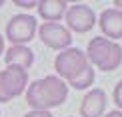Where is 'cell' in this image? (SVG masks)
Segmentation results:
<instances>
[{
  "mask_svg": "<svg viewBox=\"0 0 122 117\" xmlns=\"http://www.w3.org/2000/svg\"><path fill=\"white\" fill-rule=\"evenodd\" d=\"M104 117H122V111H108Z\"/></svg>",
  "mask_w": 122,
  "mask_h": 117,
  "instance_id": "obj_15",
  "label": "cell"
},
{
  "mask_svg": "<svg viewBox=\"0 0 122 117\" xmlns=\"http://www.w3.org/2000/svg\"><path fill=\"white\" fill-rule=\"evenodd\" d=\"M0 6H4V0H0Z\"/></svg>",
  "mask_w": 122,
  "mask_h": 117,
  "instance_id": "obj_18",
  "label": "cell"
},
{
  "mask_svg": "<svg viewBox=\"0 0 122 117\" xmlns=\"http://www.w3.org/2000/svg\"><path fill=\"white\" fill-rule=\"evenodd\" d=\"M4 62H6V65L22 68V69L28 72L34 64V52L28 46H10L4 52Z\"/></svg>",
  "mask_w": 122,
  "mask_h": 117,
  "instance_id": "obj_10",
  "label": "cell"
},
{
  "mask_svg": "<svg viewBox=\"0 0 122 117\" xmlns=\"http://www.w3.org/2000/svg\"><path fill=\"white\" fill-rule=\"evenodd\" d=\"M22 117H52L50 111H36V109H30L28 113H24Z\"/></svg>",
  "mask_w": 122,
  "mask_h": 117,
  "instance_id": "obj_14",
  "label": "cell"
},
{
  "mask_svg": "<svg viewBox=\"0 0 122 117\" xmlns=\"http://www.w3.org/2000/svg\"><path fill=\"white\" fill-rule=\"evenodd\" d=\"M36 8L44 22H58L64 18L66 10H68V2H64V0H38Z\"/></svg>",
  "mask_w": 122,
  "mask_h": 117,
  "instance_id": "obj_11",
  "label": "cell"
},
{
  "mask_svg": "<svg viewBox=\"0 0 122 117\" xmlns=\"http://www.w3.org/2000/svg\"><path fill=\"white\" fill-rule=\"evenodd\" d=\"M106 91L92 87L80 103V117H102L106 111Z\"/></svg>",
  "mask_w": 122,
  "mask_h": 117,
  "instance_id": "obj_8",
  "label": "cell"
},
{
  "mask_svg": "<svg viewBox=\"0 0 122 117\" xmlns=\"http://www.w3.org/2000/svg\"><path fill=\"white\" fill-rule=\"evenodd\" d=\"M64 20H66V28L70 32H76V34H86L94 28L96 24V14L94 10L86 4H72L68 6L64 14Z\"/></svg>",
  "mask_w": 122,
  "mask_h": 117,
  "instance_id": "obj_7",
  "label": "cell"
},
{
  "mask_svg": "<svg viewBox=\"0 0 122 117\" xmlns=\"http://www.w3.org/2000/svg\"><path fill=\"white\" fill-rule=\"evenodd\" d=\"M98 26L102 30L104 38L116 42L118 38H122V10H116V8L102 10V14L98 18Z\"/></svg>",
  "mask_w": 122,
  "mask_h": 117,
  "instance_id": "obj_9",
  "label": "cell"
},
{
  "mask_svg": "<svg viewBox=\"0 0 122 117\" xmlns=\"http://www.w3.org/2000/svg\"><path fill=\"white\" fill-rule=\"evenodd\" d=\"M114 6L116 10H122V0H114Z\"/></svg>",
  "mask_w": 122,
  "mask_h": 117,
  "instance_id": "obj_17",
  "label": "cell"
},
{
  "mask_svg": "<svg viewBox=\"0 0 122 117\" xmlns=\"http://www.w3.org/2000/svg\"><path fill=\"white\" fill-rule=\"evenodd\" d=\"M86 58L90 65H96L102 72H114L122 64V48L118 42H112L104 36H96L88 42Z\"/></svg>",
  "mask_w": 122,
  "mask_h": 117,
  "instance_id": "obj_3",
  "label": "cell"
},
{
  "mask_svg": "<svg viewBox=\"0 0 122 117\" xmlns=\"http://www.w3.org/2000/svg\"><path fill=\"white\" fill-rule=\"evenodd\" d=\"M38 38L42 40L44 46L52 50H66L72 44V34L70 30L62 26L60 22H42L38 26Z\"/></svg>",
  "mask_w": 122,
  "mask_h": 117,
  "instance_id": "obj_6",
  "label": "cell"
},
{
  "mask_svg": "<svg viewBox=\"0 0 122 117\" xmlns=\"http://www.w3.org/2000/svg\"><path fill=\"white\" fill-rule=\"evenodd\" d=\"M112 99H114V103L122 109V79L116 83V87H114V91H112Z\"/></svg>",
  "mask_w": 122,
  "mask_h": 117,
  "instance_id": "obj_12",
  "label": "cell"
},
{
  "mask_svg": "<svg viewBox=\"0 0 122 117\" xmlns=\"http://www.w3.org/2000/svg\"><path fill=\"white\" fill-rule=\"evenodd\" d=\"M38 32V22L30 14H16L6 24V40L12 46H26Z\"/></svg>",
  "mask_w": 122,
  "mask_h": 117,
  "instance_id": "obj_5",
  "label": "cell"
},
{
  "mask_svg": "<svg viewBox=\"0 0 122 117\" xmlns=\"http://www.w3.org/2000/svg\"><path fill=\"white\" fill-rule=\"evenodd\" d=\"M28 87V72L22 68L6 65L0 69V103H8L22 95Z\"/></svg>",
  "mask_w": 122,
  "mask_h": 117,
  "instance_id": "obj_4",
  "label": "cell"
},
{
  "mask_svg": "<svg viewBox=\"0 0 122 117\" xmlns=\"http://www.w3.org/2000/svg\"><path fill=\"white\" fill-rule=\"evenodd\" d=\"M14 4L20 6V8H36L38 0H14Z\"/></svg>",
  "mask_w": 122,
  "mask_h": 117,
  "instance_id": "obj_13",
  "label": "cell"
},
{
  "mask_svg": "<svg viewBox=\"0 0 122 117\" xmlns=\"http://www.w3.org/2000/svg\"><path fill=\"white\" fill-rule=\"evenodd\" d=\"M4 54V36L0 34V56Z\"/></svg>",
  "mask_w": 122,
  "mask_h": 117,
  "instance_id": "obj_16",
  "label": "cell"
},
{
  "mask_svg": "<svg viewBox=\"0 0 122 117\" xmlns=\"http://www.w3.org/2000/svg\"><path fill=\"white\" fill-rule=\"evenodd\" d=\"M56 75L74 89H86L94 83V69L88 58L78 48H66L54 58Z\"/></svg>",
  "mask_w": 122,
  "mask_h": 117,
  "instance_id": "obj_1",
  "label": "cell"
},
{
  "mask_svg": "<svg viewBox=\"0 0 122 117\" xmlns=\"http://www.w3.org/2000/svg\"><path fill=\"white\" fill-rule=\"evenodd\" d=\"M26 103L30 109L36 111H50L52 107L62 105L68 97V85L58 75H44L26 87Z\"/></svg>",
  "mask_w": 122,
  "mask_h": 117,
  "instance_id": "obj_2",
  "label": "cell"
}]
</instances>
